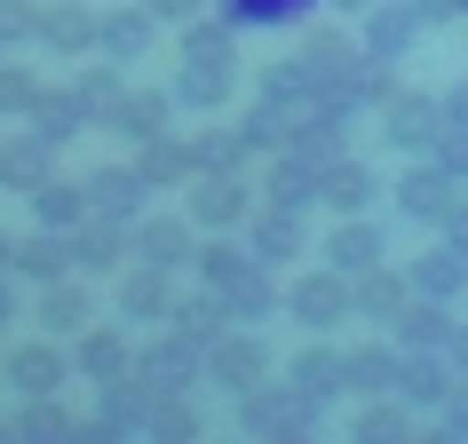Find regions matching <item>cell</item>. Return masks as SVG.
Instances as JSON below:
<instances>
[{"mask_svg":"<svg viewBox=\"0 0 468 444\" xmlns=\"http://www.w3.org/2000/svg\"><path fill=\"white\" fill-rule=\"evenodd\" d=\"M191 270H198V286H207V294H222V310H230L239 325H262V318H278V310H286L278 270H271L254 247H239L230 230H207V238H198Z\"/></svg>","mask_w":468,"mask_h":444,"instance_id":"obj_1","label":"cell"},{"mask_svg":"<svg viewBox=\"0 0 468 444\" xmlns=\"http://www.w3.org/2000/svg\"><path fill=\"white\" fill-rule=\"evenodd\" d=\"M262 206V191H254L247 167H207L183 183V215L198 222V230H247V215Z\"/></svg>","mask_w":468,"mask_h":444,"instance_id":"obj_2","label":"cell"},{"mask_svg":"<svg viewBox=\"0 0 468 444\" xmlns=\"http://www.w3.org/2000/svg\"><path fill=\"white\" fill-rule=\"evenodd\" d=\"M286 318L310 325V333H334L342 318H357V278L334 270V262H318V270H302L294 286H286Z\"/></svg>","mask_w":468,"mask_h":444,"instance_id":"obj_3","label":"cell"},{"mask_svg":"<svg viewBox=\"0 0 468 444\" xmlns=\"http://www.w3.org/2000/svg\"><path fill=\"white\" fill-rule=\"evenodd\" d=\"M0 381H8L16 396H56L64 381H80L72 342H56V333H40V342H8V349H0Z\"/></svg>","mask_w":468,"mask_h":444,"instance_id":"obj_4","label":"cell"},{"mask_svg":"<svg viewBox=\"0 0 468 444\" xmlns=\"http://www.w3.org/2000/svg\"><path fill=\"white\" fill-rule=\"evenodd\" d=\"M127 247H135V262H159V270L183 278V262L198 254V222L191 215H167V206H144V215L127 222Z\"/></svg>","mask_w":468,"mask_h":444,"instance_id":"obj_5","label":"cell"},{"mask_svg":"<svg viewBox=\"0 0 468 444\" xmlns=\"http://www.w3.org/2000/svg\"><path fill=\"white\" fill-rule=\"evenodd\" d=\"M461 174H444L437 159H413V167L397 174V215L405 222H420V230H444V215L461 206Z\"/></svg>","mask_w":468,"mask_h":444,"instance_id":"obj_6","label":"cell"},{"mask_svg":"<svg viewBox=\"0 0 468 444\" xmlns=\"http://www.w3.org/2000/svg\"><path fill=\"white\" fill-rule=\"evenodd\" d=\"M32 318H40V333H56V342H80V333H88V325L103 318L96 278H88V270H72V278H56V286H40Z\"/></svg>","mask_w":468,"mask_h":444,"instance_id":"obj_7","label":"cell"},{"mask_svg":"<svg viewBox=\"0 0 468 444\" xmlns=\"http://www.w3.org/2000/svg\"><path fill=\"white\" fill-rule=\"evenodd\" d=\"M247 247L271 262V270H286V262H302L310 254V206H278V198H262L247 215Z\"/></svg>","mask_w":468,"mask_h":444,"instance_id":"obj_8","label":"cell"},{"mask_svg":"<svg viewBox=\"0 0 468 444\" xmlns=\"http://www.w3.org/2000/svg\"><path fill=\"white\" fill-rule=\"evenodd\" d=\"M444 127V96H420V88H397L389 103H381V143L389 151H413V159H429V143H437Z\"/></svg>","mask_w":468,"mask_h":444,"instance_id":"obj_9","label":"cell"},{"mask_svg":"<svg viewBox=\"0 0 468 444\" xmlns=\"http://www.w3.org/2000/svg\"><path fill=\"white\" fill-rule=\"evenodd\" d=\"M112 286H120V294H112L120 301V325H167L175 301H183L175 294V270H159V262H127Z\"/></svg>","mask_w":468,"mask_h":444,"instance_id":"obj_10","label":"cell"},{"mask_svg":"<svg viewBox=\"0 0 468 444\" xmlns=\"http://www.w3.org/2000/svg\"><path fill=\"white\" fill-rule=\"evenodd\" d=\"M420 32H429V16H420L413 0H366V32H357V48L381 56V64H405V56L420 48Z\"/></svg>","mask_w":468,"mask_h":444,"instance_id":"obj_11","label":"cell"},{"mask_svg":"<svg viewBox=\"0 0 468 444\" xmlns=\"http://www.w3.org/2000/svg\"><path fill=\"white\" fill-rule=\"evenodd\" d=\"M271 349H262V333H247V325H230L215 349H207V381H215L222 396H239V389H254V381H271Z\"/></svg>","mask_w":468,"mask_h":444,"instance_id":"obj_12","label":"cell"},{"mask_svg":"<svg viewBox=\"0 0 468 444\" xmlns=\"http://www.w3.org/2000/svg\"><path fill=\"white\" fill-rule=\"evenodd\" d=\"M175 111H230L239 103V64H222V56H183V72L167 79Z\"/></svg>","mask_w":468,"mask_h":444,"instance_id":"obj_13","label":"cell"},{"mask_svg":"<svg viewBox=\"0 0 468 444\" xmlns=\"http://www.w3.org/2000/svg\"><path fill=\"white\" fill-rule=\"evenodd\" d=\"M80 437H151V389L144 381H135V373H127V381H103L96 389V420H88V428H80Z\"/></svg>","mask_w":468,"mask_h":444,"instance_id":"obj_14","label":"cell"},{"mask_svg":"<svg viewBox=\"0 0 468 444\" xmlns=\"http://www.w3.org/2000/svg\"><path fill=\"white\" fill-rule=\"evenodd\" d=\"M72 365H80V381H96V389H103V381H127V373H135V342H127V325L120 318H96L72 342Z\"/></svg>","mask_w":468,"mask_h":444,"instance_id":"obj_15","label":"cell"},{"mask_svg":"<svg viewBox=\"0 0 468 444\" xmlns=\"http://www.w3.org/2000/svg\"><path fill=\"white\" fill-rule=\"evenodd\" d=\"M8 270H16V286H56V278H72V230H48V222H32V238H16V254H8Z\"/></svg>","mask_w":468,"mask_h":444,"instance_id":"obj_16","label":"cell"},{"mask_svg":"<svg viewBox=\"0 0 468 444\" xmlns=\"http://www.w3.org/2000/svg\"><path fill=\"white\" fill-rule=\"evenodd\" d=\"M325 262L349 270V278H366L373 262H389V230L373 222V206H366V215H334V230H325Z\"/></svg>","mask_w":468,"mask_h":444,"instance_id":"obj_17","label":"cell"},{"mask_svg":"<svg viewBox=\"0 0 468 444\" xmlns=\"http://www.w3.org/2000/svg\"><path fill=\"white\" fill-rule=\"evenodd\" d=\"M151 40H159V16H151L144 0H120V8H103V25H96V56H103V64H144Z\"/></svg>","mask_w":468,"mask_h":444,"instance_id":"obj_18","label":"cell"},{"mask_svg":"<svg viewBox=\"0 0 468 444\" xmlns=\"http://www.w3.org/2000/svg\"><path fill=\"white\" fill-rule=\"evenodd\" d=\"M48 174H56V143L40 135V127H16V135H0V191L32 198Z\"/></svg>","mask_w":468,"mask_h":444,"instance_id":"obj_19","label":"cell"},{"mask_svg":"<svg viewBox=\"0 0 468 444\" xmlns=\"http://www.w3.org/2000/svg\"><path fill=\"white\" fill-rule=\"evenodd\" d=\"M96 25H103V8L56 0V8H40V48L64 56V64H88V56H96Z\"/></svg>","mask_w":468,"mask_h":444,"instance_id":"obj_20","label":"cell"},{"mask_svg":"<svg viewBox=\"0 0 468 444\" xmlns=\"http://www.w3.org/2000/svg\"><path fill=\"white\" fill-rule=\"evenodd\" d=\"M88 183V215H112V222H135L151 206V183L135 159H120V167H96V174H80Z\"/></svg>","mask_w":468,"mask_h":444,"instance_id":"obj_21","label":"cell"},{"mask_svg":"<svg viewBox=\"0 0 468 444\" xmlns=\"http://www.w3.org/2000/svg\"><path fill=\"white\" fill-rule=\"evenodd\" d=\"M72 262L88 278H120L127 262H135V247H127V222H112V215H88L72 230Z\"/></svg>","mask_w":468,"mask_h":444,"instance_id":"obj_22","label":"cell"},{"mask_svg":"<svg viewBox=\"0 0 468 444\" xmlns=\"http://www.w3.org/2000/svg\"><path fill=\"white\" fill-rule=\"evenodd\" d=\"M405 270H413V294H437V301H461V294H468V254L452 247L444 230L413 254V262H405Z\"/></svg>","mask_w":468,"mask_h":444,"instance_id":"obj_23","label":"cell"},{"mask_svg":"<svg viewBox=\"0 0 468 444\" xmlns=\"http://www.w3.org/2000/svg\"><path fill=\"white\" fill-rule=\"evenodd\" d=\"M318 206L325 215H366L373 206V167L349 159V151H334V159L318 167Z\"/></svg>","mask_w":468,"mask_h":444,"instance_id":"obj_24","label":"cell"},{"mask_svg":"<svg viewBox=\"0 0 468 444\" xmlns=\"http://www.w3.org/2000/svg\"><path fill=\"white\" fill-rule=\"evenodd\" d=\"M167 120H175V96L167 88H127L120 103H112V135H127V143H151V135H167Z\"/></svg>","mask_w":468,"mask_h":444,"instance_id":"obj_25","label":"cell"},{"mask_svg":"<svg viewBox=\"0 0 468 444\" xmlns=\"http://www.w3.org/2000/svg\"><path fill=\"white\" fill-rule=\"evenodd\" d=\"M135 167H144V183L151 191H183V183H191L198 174V151H191V135H151V143H135Z\"/></svg>","mask_w":468,"mask_h":444,"instance_id":"obj_26","label":"cell"},{"mask_svg":"<svg viewBox=\"0 0 468 444\" xmlns=\"http://www.w3.org/2000/svg\"><path fill=\"white\" fill-rule=\"evenodd\" d=\"M405 301H413V270H389V262H373V270L357 278V318L381 325V333L405 318Z\"/></svg>","mask_w":468,"mask_h":444,"instance_id":"obj_27","label":"cell"},{"mask_svg":"<svg viewBox=\"0 0 468 444\" xmlns=\"http://www.w3.org/2000/svg\"><path fill=\"white\" fill-rule=\"evenodd\" d=\"M25 127H40V135H48V143L64 151V143H80V135L96 127V111L80 103V88H40V103L25 111Z\"/></svg>","mask_w":468,"mask_h":444,"instance_id":"obj_28","label":"cell"},{"mask_svg":"<svg viewBox=\"0 0 468 444\" xmlns=\"http://www.w3.org/2000/svg\"><path fill=\"white\" fill-rule=\"evenodd\" d=\"M286 381H294L302 396H318V405H334V396L349 389V349H325V342L294 349V365H286Z\"/></svg>","mask_w":468,"mask_h":444,"instance_id":"obj_29","label":"cell"},{"mask_svg":"<svg viewBox=\"0 0 468 444\" xmlns=\"http://www.w3.org/2000/svg\"><path fill=\"white\" fill-rule=\"evenodd\" d=\"M230 325H239V318H230V310H222V294H207V286H198L191 301H175V318H167V333H175V342H191L198 357H207V349H215L222 333H230Z\"/></svg>","mask_w":468,"mask_h":444,"instance_id":"obj_30","label":"cell"},{"mask_svg":"<svg viewBox=\"0 0 468 444\" xmlns=\"http://www.w3.org/2000/svg\"><path fill=\"white\" fill-rule=\"evenodd\" d=\"M452 325H461V318H452V301L413 294V301H405V318H397L389 333H397V349H452Z\"/></svg>","mask_w":468,"mask_h":444,"instance_id":"obj_31","label":"cell"},{"mask_svg":"<svg viewBox=\"0 0 468 444\" xmlns=\"http://www.w3.org/2000/svg\"><path fill=\"white\" fill-rule=\"evenodd\" d=\"M397 381H405V349H397V333H389V342L349 349V389H357V396H389Z\"/></svg>","mask_w":468,"mask_h":444,"instance_id":"obj_32","label":"cell"},{"mask_svg":"<svg viewBox=\"0 0 468 444\" xmlns=\"http://www.w3.org/2000/svg\"><path fill=\"white\" fill-rule=\"evenodd\" d=\"M32 222H48V230H80V222H88V183H40V191H32Z\"/></svg>","mask_w":468,"mask_h":444,"instance_id":"obj_33","label":"cell"},{"mask_svg":"<svg viewBox=\"0 0 468 444\" xmlns=\"http://www.w3.org/2000/svg\"><path fill=\"white\" fill-rule=\"evenodd\" d=\"M88 420H72L56 396H25V413H16V437L25 444H64V437H80Z\"/></svg>","mask_w":468,"mask_h":444,"instance_id":"obj_34","label":"cell"},{"mask_svg":"<svg viewBox=\"0 0 468 444\" xmlns=\"http://www.w3.org/2000/svg\"><path fill=\"white\" fill-rule=\"evenodd\" d=\"M207 420H198V405H191V389H167V396H151V437L159 444H191Z\"/></svg>","mask_w":468,"mask_h":444,"instance_id":"obj_35","label":"cell"},{"mask_svg":"<svg viewBox=\"0 0 468 444\" xmlns=\"http://www.w3.org/2000/svg\"><path fill=\"white\" fill-rule=\"evenodd\" d=\"M349 428H357V444H381V437H405V428H413V405H405V396H366V413L349 420Z\"/></svg>","mask_w":468,"mask_h":444,"instance_id":"obj_36","label":"cell"},{"mask_svg":"<svg viewBox=\"0 0 468 444\" xmlns=\"http://www.w3.org/2000/svg\"><path fill=\"white\" fill-rule=\"evenodd\" d=\"M72 88H80V103L96 111V127L112 120V103L127 96V64H88V72H72Z\"/></svg>","mask_w":468,"mask_h":444,"instance_id":"obj_37","label":"cell"},{"mask_svg":"<svg viewBox=\"0 0 468 444\" xmlns=\"http://www.w3.org/2000/svg\"><path fill=\"white\" fill-rule=\"evenodd\" d=\"M230 48H239V25L230 16H183V56H222L230 64Z\"/></svg>","mask_w":468,"mask_h":444,"instance_id":"obj_38","label":"cell"},{"mask_svg":"<svg viewBox=\"0 0 468 444\" xmlns=\"http://www.w3.org/2000/svg\"><path fill=\"white\" fill-rule=\"evenodd\" d=\"M32 103H40V72H32V64H8V56H0V120H25Z\"/></svg>","mask_w":468,"mask_h":444,"instance_id":"obj_39","label":"cell"},{"mask_svg":"<svg viewBox=\"0 0 468 444\" xmlns=\"http://www.w3.org/2000/svg\"><path fill=\"white\" fill-rule=\"evenodd\" d=\"M0 48H40V0H0Z\"/></svg>","mask_w":468,"mask_h":444,"instance_id":"obj_40","label":"cell"},{"mask_svg":"<svg viewBox=\"0 0 468 444\" xmlns=\"http://www.w3.org/2000/svg\"><path fill=\"white\" fill-rule=\"evenodd\" d=\"M310 0H222V16L230 25H286V16H302Z\"/></svg>","mask_w":468,"mask_h":444,"instance_id":"obj_41","label":"cell"},{"mask_svg":"<svg viewBox=\"0 0 468 444\" xmlns=\"http://www.w3.org/2000/svg\"><path fill=\"white\" fill-rule=\"evenodd\" d=\"M429 159H437L444 174H461V183H468V120H444L437 143H429Z\"/></svg>","mask_w":468,"mask_h":444,"instance_id":"obj_42","label":"cell"},{"mask_svg":"<svg viewBox=\"0 0 468 444\" xmlns=\"http://www.w3.org/2000/svg\"><path fill=\"white\" fill-rule=\"evenodd\" d=\"M437 428L444 437H468V381H452V396L437 405Z\"/></svg>","mask_w":468,"mask_h":444,"instance_id":"obj_43","label":"cell"},{"mask_svg":"<svg viewBox=\"0 0 468 444\" xmlns=\"http://www.w3.org/2000/svg\"><path fill=\"white\" fill-rule=\"evenodd\" d=\"M151 16H159V25H183V16H198V8H207V0H144Z\"/></svg>","mask_w":468,"mask_h":444,"instance_id":"obj_44","label":"cell"},{"mask_svg":"<svg viewBox=\"0 0 468 444\" xmlns=\"http://www.w3.org/2000/svg\"><path fill=\"white\" fill-rule=\"evenodd\" d=\"M444 238H452V247L468 254V198H461V206H452V215H444Z\"/></svg>","mask_w":468,"mask_h":444,"instance_id":"obj_45","label":"cell"},{"mask_svg":"<svg viewBox=\"0 0 468 444\" xmlns=\"http://www.w3.org/2000/svg\"><path fill=\"white\" fill-rule=\"evenodd\" d=\"M8 318H16V270H0V333H8Z\"/></svg>","mask_w":468,"mask_h":444,"instance_id":"obj_46","label":"cell"},{"mask_svg":"<svg viewBox=\"0 0 468 444\" xmlns=\"http://www.w3.org/2000/svg\"><path fill=\"white\" fill-rule=\"evenodd\" d=\"M444 120H468V79H461V88H444Z\"/></svg>","mask_w":468,"mask_h":444,"instance_id":"obj_47","label":"cell"},{"mask_svg":"<svg viewBox=\"0 0 468 444\" xmlns=\"http://www.w3.org/2000/svg\"><path fill=\"white\" fill-rule=\"evenodd\" d=\"M452 365H461V373H468V318H461V325H452Z\"/></svg>","mask_w":468,"mask_h":444,"instance_id":"obj_48","label":"cell"},{"mask_svg":"<svg viewBox=\"0 0 468 444\" xmlns=\"http://www.w3.org/2000/svg\"><path fill=\"white\" fill-rule=\"evenodd\" d=\"M8 254H16V238H8V230H0V270H8Z\"/></svg>","mask_w":468,"mask_h":444,"instance_id":"obj_49","label":"cell"},{"mask_svg":"<svg viewBox=\"0 0 468 444\" xmlns=\"http://www.w3.org/2000/svg\"><path fill=\"white\" fill-rule=\"evenodd\" d=\"M0 349H8V333H0Z\"/></svg>","mask_w":468,"mask_h":444,"instance_id":"obj_50","label":"cell"},{"mask_svg":"<svg viewBox=\"0 0 468 444\" xmlns=\"http://www.w3.org/2000/svg\"><path fill=\"white\" fill-rule=\"evenodd\" d=\"M461 16H468V0H461Z\"/></svg>","mask_w":468,"mask_h":444,"instance_id":"obj_51","label":"cell"},{"mask_svg":"<svg viewBox=\"0 0 468 444\" xmlns=\"http://www.w3.org/2000/svg\"><path fill=\"white\" fill-rule=\"evenodd\" d=\"M0 56H8V48H0Z\"/></svg>","mask_w":468,"mask_h":444,"instance_id":"obj_52","label":"cell"}]
</instances>
